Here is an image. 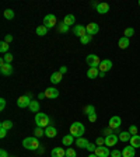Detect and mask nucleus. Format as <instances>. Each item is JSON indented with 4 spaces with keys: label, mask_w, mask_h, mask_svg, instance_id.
<instances>
[{
    "label": "nucleus",
    "mask_w": 140,
    "mask_h": 157,
    "mask_svg": "<svg viewBox=\"0 0 140 157\" xmlns=\"http://www.w3.org/2000/svg\"><path fill=\"white\" fill-rule=\"evenodd\" d=\"M23 146H24V149H27V150L36 151L41 144H39V142H38V137H35V136L31 137L29 136V137H25V139L23 140Z\"/></svg>",
    "instance_id": "obj_1"
},
{
    "label": "nucleus",
    "mask_w": 140,
    "mask_h": 157,
    "mask_svg": "<svg viewBox=\"0 0 140 157\" xmlns=\"http://www.w3.org/2000/svg\"><path fill=\"white\" fill-rule=\"evenodd\" d=\"M84 132H85V128L81 122H73V124L70 125V135H73L76 139H77V137H83Z\"/></svg>",
    "instance_id": "obj_2"
},
{
    "label": "nucleus",
    "mask_w": 140,
    "mask_h": 157,
    "mask_svg": "<svg viewBox=\"0 0 140 157\" xmlns=\"http://www.w3.org/2000/svg\"><path fill=\"white\" fill-rule=\"evenodd\" d=\"M35 124H36V126H39V128H46L52 124V121H51V118L46 114L38 112V114H35Z\"/></svg>",
    "instance_id": "obj_3"
},
{
    "label": "nucleus",
    "mask_w": 140,
    "mask_h": 157,
    "mask_svg": "<svg viewBox=\"0 0 140 157\" xmlns=\"http://www.w3.org/2000/svg\"><path fill=\"white\" fill-rule=\"evenodd\" d=\"M85 62H87V65L90 66V67H98V66H100V63H101V59H100V56H98V55L91 53V55L87 56Z\"/></svg>",
    "instance_id": "obj_4"
},
{
    "label": "nucleus",
    "mask_w": 140,
    "mask_h": 157,
    "mask_svg": "<svg viewBox=\"0 0 140 157\" xmlns=\"http://www.w3.org/2000/svg\"><path fill=\"white\" fill-rule=\"evenodd\" d=\"M56 23H58V20H56V17L53 16V14H46V16L44 17V25L48 29L53 28V27L56 25Z\"/></svg>",
    "instance_id": "obj_5"
},
{
    "label": "nucleus",
    "mask_w": 140,
    "mask_h": 157,
    "mask_svg": "<svg viewBox=\"0 0 140 157\" xmlns=\"http://www.w3.org/2000/svg\"><path fill=\"white\" fill-rule=\"evenodd\" d=\"M31 101H32V98L28 97V95H21V97H18V100H17V105H18L20 108H27L29 107V104H31Z\"/></svg>",
    "instance_id": "obj_6"
},
{
    "label": "nucleus",
    "mask_w": 140,
    "mask_h": 157,
    "mask_svg": "<svg viewBox=\"0 0 140 157\" xmlns=\"http://www.w3.org/2000/svg\"><path fill=\"white\" fill-rule=\"evenodd\" d=\"M94 153L97 154L98 157H109L111 156V151H109V149H108L107 146H97Z\"/></svg>",
    "instance_id": "obj_7"
},
{
    "label": "nucleus",
    "mask_w": 140,
    "mask_h": 157,
    "mask_svg": "<svg viewBox=\"0 0 140 157\" xmlns=\"http://www.w3.org/2000/svg\"><path fill=\"white\" fill-rule=\"evenodd\" d=\"M121 125H122V119H121V117H118V115H115V117H112L111 119H109V128H111L112 131H116Z\"/></svg>",
    "instance_id": "obj_8"
},
{
    "label": "nucleus",
    "mask_w": 140,
    "mask_h": 157,
    "mask_svg": "<svg viewBox=\"0 0 140 157\" xmlns=\"http://www.w3.org/2000/svg\"><path fill=\"white\" fill-rule=\"evenodd\" d=\"M98 69H100V72L107 73L108 70H111L112 69V60H109V59H104V60H101V63H100Z\"/></svg>",
    "instance_id": "obj_9"
},
{
    "label": "nucleus",
    "mask_w": 140,
    "mask_h": 157,
    "mask_svg": "<svg viewBox=\"0 0 140 157\" xmlns=\"http://www.w3.org/2000/svg\"><path fill=\"white\" fill-rule=\"evenodd\" d=\"M44 93H45L46 98H49V100H53V98L59 97V90L58 88H55V87H48Z\"/></svg>",
    "instance_id": "obj_10"
},
{
    "label": "nucleus",
    "mask_w": 140,
    "mask_h": 157,
    "mask_svg": "<svg viewBox=\"0 0 140 157\" xmlns=\"http://www.w3.org/2000/svg\"><path fill=\"white\" fill-rule=\"evenodd\" d=\"M118 140H119V136H116V135H108V136H105V146H115V144L118 143Z\"/></svg>",
    "instance_id": "obj_11"
},
{
    "label": "nucleus",
    "mask_w": 140,
    "mask_h": 157,
    "mask_svg": "<svg viewBox=\"0 0 140 157\" xmlns=\"http://www.w3.org/2000/svg\"><path fill=\"white\" fill-rule=\"evenodd\" d=\"M85 29H87L88 35L93 36V35H95V34H98V31H100V25H98L97 23H90V24H87Z\"/></svg>",
    "instance_id": "obj_12"
},
{
    "label": "nucleus",
    "mask_w": 140,
    "mask_h": 157,
    "mask_svg": "<svg viewBox=\"0 0 140 157\" xmlns=\"http://www.w3.org/2000/svg\"><path fill=\"white\" fill-rule=\"evenodd\" d=\"M73 33L76 34V36H78V38H83L84 35H87V29H85L84 25H80V24H77V25L74 27V29H73Z\"/></svg>",
    "instance_id": "obj_13"
},
{
    "label": "nucleus",
    "mask_w": 140,
    "mask_h": 157,
    "mask_svg": "<svg viewBox=\"0 0 140 157\" xmlns=\"http://www.w3.org/2000/svg\"><path fill=\"white\" fill-rule=\"evenodd\" d=\"M136 156V150L133 146H126L122 150V157H134Z\"/></svg>",
    "instance_id": "obj_14"
},
{
    "label": "nucleus",
    "mask_w": 140,
    "mask_h": 157,
    "mask_svg": "<svg viewBox=\"0 0 140 157\" xmlns=\"http://www.w3.org/2000/svg\"><path fill=\"white\" fill-rule=\"evenodd\" d=\"M58 135V129H56L53 125H49V126L45 128V136L46 137H56Z\"/></svg>",
    "instance_id": "obj_15"
},
{
    "label": "nucleus",
    "mask_w": 140,
    "mask_h": 157,
    "mask_svg": "<svg viewBox=\"0 0 140 157\" xmlns=\"http://www.w3.org/2000/svg\"><path fill=\"white\" fill-rule=\"evenodd\" d=\"M0 72H2V75H4V76L13 75V66H11V63H6V65L0 66Z\"/></svg>",
    "instance_id": "obj_16"
},
{
    "label": "nucleus",
    "mask_w": 140,
    "mask_h": 157,
    "mask_svg": "<svg viewBox=\"0 0 140 157\" xmlns=\"http://www.w3.org/2000/svg\"><path fill=\"white\" fill-rule=\"evenodd\" d=\"M95 10H97L100 14H107L108 11H109V4L108 3H98L97 7H95Z\"/></svg>",
    "instance_id": "obj_17"
},
{
    "label": "nucleus",
    "mask_w": 140,
    "mask_h": 157,
    "mask_svg": "<svg viewBox=\"0 0 140 157\" xmlns=\"http://www.w3.org/2000/svg\"><path fill=\"white\" fill-rule=\"evenodd\" d=\"M62 77H63V75L60 72H53L52 75H51V82L53 83V84H59V83L62 82Z\"/></svg>",
    "instance_id": "obj_18"
},
{
    "label": "nucleus",
    "mask_w": 140,
    "mask_h": 157,
    "mask_svg": "<svg viewBox=\"0 0 140 157\" xmlns=\"http://www.w3.org/2000/svg\"><path fill=\"white\" fill-rule=\"evenodd\" d=\"M52 157H66V150L63 147H53Z\"/></svg>",
    "instance_id": "obj_19"
},
{
    "label": "nucleus",
    "mask_w": 140,
    "mask_h": 157,
    "mask_svg": "<svg viewBox=\"0 0 140 157\" xmlns=\"http://www.w3.org/2000/svg\"><path fill=\"white\" fill-rule=\"evenodd\" d=\"M100 76V69L98 67H90L87 70V77L88 78H97Z\"/></svg>",
    "instance_id": "obj_20"
},
{
    "label": "nucleus",
    "mask_w": 140,
    "mask_h": 157,
    "mask_svg": "<svg viewBox=\"0 0 140 157\" xmlns=\"http://www.w3.org/2000/svg\"><path fill=\"white\" fill-rule=\"evenodd\" d=\"M63 23L69 27L73 25V24H76V17L73 16V14H67V16H65V18H63Z\"/></svg>",
    "instance_id": "obj_21"
},
{
    "label": "nucleus",
    "mask_w": 140,
    "mask_h": 157,
    "mask_svg": "<svg viewBox=\"0 0 140 157\" xmlns=\"http://www.w3.org/2000/svg\"><path fill=\"white\" fill-rule=\"evenodd\" d=\"M73 142H74V136H73V135H66L62 139V143L65 144V146H72Z\"/></svg>",
    "instance_id": "obj_22"
},
{
    "label": "nucleus",
    "mask_w": 140,
    "mask_h": 157,
    "mask_svg": "<svg viewBox=\"0 0 140 157\" xmlns=\"http://www.w3.org/2000/svg\"><path fill=\"white\" fill-rule=\"evenodd\" d=\"M129 142H131V146H133L134 149L140 147V135H133Z\"/></svg>",
    "instance_id": "obj_23"
},
{
    "label": "nucleus",
    "mask_w": 140,
    "mask_h": 157,
    "mask_svg": "<svg viewBox=\"0 0 140 157\" xmlns=\"http://www.w3.org/2000/svg\"><path fill=\"white\" fill-rule=\"evenodd\" d=\"M118 46H119L121 49H126L127 46H129V38H126V36L119 38V41H118Z\"/></svg>",
    "instance_id": "obj_24"
},
{
    "label": "nucleus",
    "mask_w": 140,
    "mask_h": 157,
    "mask_svg": "<svg viewBox=\"0 0 140 157\" xmlns=\"http://www.w3.org/2000/svg\"><path fill=\"white\" fill-rule=\"evenodd\" d=\"M118 135H119V140L121 142H129L131 140V137H132V135L129 133V131L121 132V133H118Z\"/></svg>",
    "instance_id": "obj_25"
},
{
    "label": "nucleus",
    "mask_w": 140,
    "mask_h": 157,
    "mask_svg": "<svg viewBox=\"0 0 140 157\" xmlns=\"http://www.w3.org/2000/svg\"><path fill=\"white\" fill-rule=\"evenodd\" d=\"M87 144H88V140L84 139V137H77V139H76V146L81 147V149H85Z\"/></svg>",
    "instance_id": "obj_26"
},
{
    "label": "nucleus",
    "mask_w": 140,
    "mask_h": 157,
    "mask_svg": "<svg viewBox=\"0 0 140 157\" xmlns=\"http://www.w3.org/2000/svg\"><path fill=\"white\" fill-rule=\"evenodd\" d=\"M36 35H39V36H44V35H46V34H48V28H46L45 25H39V27H36Z\"/></svg>",
    "instance_id": "obj_27"
},
{
    "label": "nucleus",
    "mask_w": 140,
    "mask_h": 157,
    "mask_svg": "<svg viewBox=\"0 0 140 157\" xmlns=\"http://www.w3.org/2000/svg\"><path fill=\"white\" fill-rule=\"evenodd\" d=\"M29 109H31V112H36L38 114L39 112V108H41V105H39V101H31V104H29Z\"/></svg>",
    "instance_id": "obj_28"
},
{
    "label": "nucleus",
    "mask_w": 140,
    "mask_h": 157,
    "mask_svg": "<svg viewBox=\"0 0 140 157\" xmlns=\"http://www.w3.org/2000/svg\"><path fill=\"white\" fill-rule=\"evenodd\" d=\"M9 48H10V44H7V42H4V41H2L0 42V52L2 53H9Z\"/></svg>",
    "instance_id": "obj_29"
},
{
    "label": "nucleus",
    "mask_w": 140,
    "mask_h": 157,
    "mask_svg": "<svg viewBox=\"0 0 140 157\" xmlns=\"http://www.w3.org/2000/svg\"><path fill=\"white\" fill-rule=\"evenodd\" d=\"M34 135H35V137H42V136H45V129H44V128L36 126L35 129H34Z\"/></svg>",
    "instance_id": "obj_30"
},
{
    "label": "nucleus",
    "mask_w": 140,
    "mask_h": 157,
    "mask_svg": "<svg viewBox=\"0 0 140 157\" xmlns=\"http://www.w3.org/2000/svg\"><path fill=\"white\" fill-rule=\"evenodd\" d=\"M3 16H4V18L6 20H13L14 18V11L11 9H7V10H4Z\"/></svg>",
    "instance_id": "obj_31"
},
{
    "label": "nucleus",
    "mask_w": 140,
    "mask_h": 157,
    "mask_svg": "<svg viewBox=\"0 0 140 157\" xmlns=\"http://www.w3.org/2000/svg\"><path fill=\"white\" fill-rule=\"evenodd\" d=\"M0 128H3V129H7V131H9V129L13 128V122L11 121H3L2 124H0Z\"/></svg>",
    "instance_id": "obj_32"
},
{
    "label": "nucleus",
    "mask_w": 140,
    "mask_h": 157,
    "mask_svg": "<svg viewBox=\"0 0 140 157\" xmlns=\"http://www.w3.org/2000/svg\"><path fill=\"white\" fill-rule=\"evenodd\" d=\"M91 39H93V36H91V35H88V34H87V35H84L83 38H80V42H81L83 45H87V44L91 42Z\"/></svg>",
    "instance_id": "obj_33"
},
{
    "label": "nucleus",
    "mask_w": 140,
    "mask_h": 157,
    "mask_svg": "<svg viewBox=\"0 0 140 157\" xmlns=\"http://www.w3.org/2000/svg\"><path fill=\"white\" fill-rule=\"evenodd\" d=\"M66 157H77L76 150L73 147H67V149H66Z\"/></svg>",
    "instance_id": "obj_34"
},
{
    "label": "nucleus",
    "mask_w": 140,
    "mask_h": 157,
    "mask_svg": "<svg viewBox=\"0 0 140 157\" xmlns=\"http://www.w3.org/2000/svg\"><path fill=\"white\" fill-rule=\"evenodd\" d=\"M94 112H95L94 105H87V107L84 108V114L85 115H91V114H94Z\"/></svg>",
    "instance_id": "obj_35"
},
{
    "label": "nucleus",
    "mask_w": 140,
    "mask_h": 157,
    "mask_svg": "<svg viewBox=\"0 0 140 157\" xmlns=\"http://www.w3.org/2000/svg\"><path fill=\"white\" fill-rule=\"evenodd\" d=\"M123 34H125V36H126V38H131V36L134 35V29L132 28V27H129V28H126L123 31Z\"/></svg>",
    "instance_id": "obj_36"
},
{
    "label": "nucleus",
    "mask_w": 140,
    "mask_h": 157,
    "mask_svg": "<svg viewBox=\"0 0 140 157\" xmlns=\"http://www.w3.org/2000/svg\"><path fill=\"white\" fill-rule=\"evenodd\" d=\"M59 31H60L62 34H66L69 31V25H66L65 23H60L59 24Z\"/></svg>",
    "instance_id": "obj_37"
},
{
    "label": "nucleus",
    "mask_w": 140,
    "mask_h": 157,
    "mask_svg": "<svg viewBox=\"0 0 140 157\" xmlns=\"http://www.w3.org/2000/svg\"><path fill=\"white\" fill-rule=\"evenodd\" d=\"M88 151H91V153H94L95 151V149H97V144L95 143H91V142H88V144H87V147H85Z\"/></svg>",
    "instance_id": "obj_38"
},
{
    "label": "nucleus",
    "mask_w": 140,
    "mask_h": 157,
    "mask_svg": "<svg viewBox=\"0 0 140 157\" xmlns=\"http://www.w3.org/2000/svg\"><path fill=\"white\" fill-rule=\"evenodd\" d=\"M137 131H139V129H137L136 125H131V128H129V133H131L132 136H133V135H137Z\"/></svg>",
    "instance_id": "obj_39"
},
{
    "label": "nucleus",
    "mask_w": 140,
    "mask_h": 157,
    "mask_svg": "<svg viewBox=\"0 0 140 157\" xmlns=\"http://www.w3.org/2000/svg\"><path fill=\"white\" fill-rule=\"evenodd\" d=\"M95 144H97V146H105V137H97Z\"/></svg>",
    "instance_id": "obj_40"
},
{
    "label": "nucleus",
    "mask_w": 140,
    "mask_h": 157,
    "mask_svg": "<svg viewBox=\"0 0 140 157\" xmlns=\"http://www.w3.org/2000/svg\"><path fill=\"white\" fill-rule=\"evenodd\" d=\"M3 59L6 60V63H11V60H13V55L9 52V53H6V55L3 56Z\"/></svg>",
    "instance_id": "obj_41"
},
{
    "label": "nucleus",
    "mask_w": 140,
    "mask_h": 157,
    "mask_svg": "<svg viewBox=\"0 0 140 157\" xmlns=\"http://www.w3.org/2000/svg\"><path fill=\"white\" fill-rule=\"evenodd\" d=\"M111 157H122V151L115 149V150L111 151Z\"/></svg>",
    "instance_id": "obj_42"
},
{
    "label": "nucleus",
    "mask_w": 140,
    "mask_h": 157,
    "mask_svg": "<svg viewBox=\"0 0 140 157\" xmlns=\"http://www.w3.org/2000/svg\"><path fill=\"white\" fill-rule=\"evenodd\" d=\"M4 42H7V44H11V42H13V35L7 34V35L4 36Z\"/></svg>",
    "instance_id": "obj_43"
},
{
    "label": "nucleus",
    "mask_w": 140,
    "mask_h": 157,
    "mask_svg": "<svg viewBox=\"0 0 140 157\" xmlns=\"http://www.w3.org/2000/svg\"><path fill=\"white\" fill-rule=\"evenodd\" d=\"M4 108H6V100L0 98V111H4Z\"/></svg>",
    "instance_id": "obj_44"
},
{
    "label": "nucleus",
    "mask_w": 140,
    "mask_h": 157,
    "mask_svg": "<svg viewBox=\"0 0 140 157\" xmlns=\"http://www.w3.org/2000/svg\"><path fill=\"white\" fill-rule=\"evenodd\" d=\"M88 121H90V122H95V121H97V112H94V114H91V115H88Z\"/></svg>",
    "instance_id": "obj_45"
},
{
    "label": "nucleus",
    "mask_w": 140,
    "mask_h": 157,
    "mask_svg": "<svg viewBox=\"0 0 140 157\" xmlns=\"http://www.w3.org/2000/svg\"><path fill=\"white\" fill-rule=\"evenodd\" d=\"M7 135V129H3V128H0V137L3 139V137H6Z\"/></svg>",
    "instance_id": "obj_46"
},
{
    "label": "nucleus",
    "mask_w": 140,
    "mask_h": 157,
    "mask_svg": "<svg viewBox=\"0 0 140 157\" xmlns=\"http://www.w3.org/2000/svg\"><path fill=\"white\" fill-rule=\"evenodd\" d=\"M0 157H10V156H9V153H7L4 149H2V150H0Z\"/></svg>",
    "instance_id": "obj_47"
},
{
    "label": "nucleus",
    "mask_w": 140,
    "mask_h": 157,
    "mask_svg": "<svg viewBox=\"0 0 140 157\" xmlns=\"http://www.w3.org/2000/svg\"><path fill=\"white\" fill-rule=\"evenodd\" d=\"M59 72L62 73V75H65V73H67V67H66V66H60V69H59Z\"/></svg>",
    "instance_id": "obj_48"
},
{
    "label": "nucleus",
    "mask_w": 140,
    "mask_h": 157,
    "mask_svg": "<svg viewBox=\"0 0 140 157\" xmlns=\"http://www.w3.org/2000/svg\"><path fill=\"white\" fill-rule=\"evenodd\" d=\"M38 98H39V100H44V98H46L45 93H39V94H38Z\"/></svg>",
    "instance_id": "obj_49"
},
{
    "label": "nucleus",
    "mask_w": 140,
    "mask_h": 157,
    "mask_svg": "<svg viewBox=\"0 0 140 157\" xmlns=\"http://www.w3.org/2000/svg\"><path fill=\"white\" fill-rule=\"evenodd\" d=\"M36 151H38V153H44V151H45V147H44V146H39Z\"/></svg>",
    "instance_id": "obj_50"
},
{
    "label": "nucleus",
    "mask_w": 140,
    "mask_h": 157,
    "mask_svg": "<svg viewBox=\"0 0 140 157\" xmlns=\"http://www.w3.org/2000/svg\"><path fill=\"white\" fill-rule=\"evenodd\" d=\"M100 77H105V72H100Z\"/></svg>",
    "instance_id": "obj_51"
},
{
    "label": "nucleus",
    "mask_w": 140,
    "mask_h": 157,
    "mask_svg": "<svg viewBox=\"0 0 140 157\" xmlns=\"http://www.w3.org/2000/svg\"><path fill=\"white\" fill-rule=\"evenodd\" d=\"M88 157H98V156H97V154H95V153H91V154H90V156H88Z\"/></svg>",
    "instance_id": "obj_52"
},
{
    "label": "nucleus",
    "mask_w": 140,
    "mask_h": 157,
    "mask_svg": "<svg viewBox=\"0 0 140 157\" xmlns=\"http://www.w3.org/2000/svg\"><path fill=\"white\" fill-rule=\"evenodd\" d=\"M139 6H140V0H139Z\"/></svg>",
    "instance_id": "obj_53"
},
{
    "label": "nucleus",
    "mask_w": 140,
    "mask_h": 157,
    "mask_svg": "<svg viewBox=\"0 0 140 157\" xmlns=\"http://www.w3.org/2000/svg\"><path fill=\"white\" fill-rule=\"evenodd\" d=\"M10 157H14V156H10Z\"/></svg>",
    "instance_id": "obj_54"
}]
</instances>
